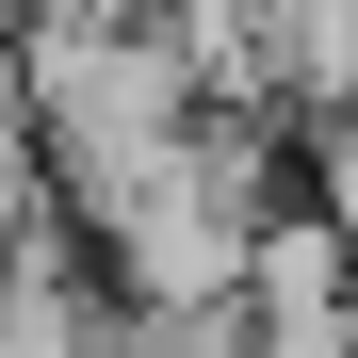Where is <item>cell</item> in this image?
<instances>
[{
  "mask_svg": "<svg viewBox=\"0 0 358 358\" xmlns=\"http://www.w3.org/2000/svg\"><path fill=\"white\" fill-rule=\"evenodd\" d=\"M245 17H261L277 114H342L358 98V0H245Z\"/></svg>",
  "mask_w": 358,
  "mask_h": 358,
  "instance_id": "obj_3",
  "label": "cell"
},
{
  "mask_svg": "<svg viewBox=\"0 0 358 358\" xmlns=\"http://www.w3.org/2000/svg\"><path fill=\"white\" fill-rule=\"evenodd\" d=\"M33 82V131H49V179L66 163H114V147H163L196 114V66H179L163 17H17L0 33Z\"/></svg>",
  "mask_w": 358,
  "mask_h": 358,
  "instance_id": "obj_2",
  "label": "cell"
},
{
  "mask_svg": "<svg viewBox=\"0 0 358 358\" xmlns=\"http://www.w3.org/2000/svg\"><path fill=\"white\" fill-rule=\"evenodd\" d=\"M0 33H17V0H0Z\"/></svg>",
  "mask_w": 358,
  "mask_h": 358,
  "instance_id": "obj_6",
  "label": "cell"
},
{
  "mask_svg": "<svg viewBox=\"0 0 358 358\" xmlns=\"http://www.w3.org/2000/svg\"><path fill=\"white\" fill-rule=\"evenodd\" d=\"M310 163H326V179H310V196H326V212L358 228V98H342V114H310Z\"/></svg>",
  "mask_w": 358,
  "mask_h": 358,
  "instance_id": "obj_5",
  "label": "cell"
},
{
  "mask_svg": "<svg viewBox=\"0 0 358 358\" xmlns=\"http://www.w3.org/2000/svg\"><path fill=\"white\" fill-rule=\"evenodd\" d=\"M277 131L293 114H179L163 147H114V163H66V228L82 261L131 293V310H212L245 293V245L277 212Z\"/></svg>",
  "mask_w": 358,
  "mask_h": 358,
  "instance_id": "obj_1",
  "label": "cell"
},
{
  "mask_svg": "<svg viewBox=\"0 0 358 358\" xmlns=\"http://www.w3.org/2000/svg\"><path fill=\"white\" fill-rule=\"evenodd\" d=\"M49 212V131H33V82H17V49H0V228Z\"/></svg>",
  "mask_w": 358,
  "mask_h": 358,
  "instance_id": "obj_4",
  "label": "cell"
}]
</instances>
